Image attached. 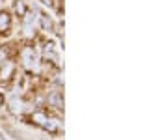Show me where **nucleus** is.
Returning a JSON list of instances; mask_svg holds the SVG:
<instances>
[{
    "instance_id": "nucleus-1",
    "label": "nucleus",
    "mask_w": 160,
    "mask_h": 140,
    "mask_svg": "<svg viewBox=\"0 0 160 140\" xmlns=\"http://www.w3.org/2000/svg\"><path fill=\"white\" fill-rule=\"evenodd\" d=\"M22 58H24V64H26L28 67H32V62H36V52H34V49H26V50L22 52Z\"/></svg>"
},
{
    "instance_id": "nucleus-2",
    "label": "nucleus",
    "mask_w": 160,
    "mask_h": 140,
    "mask_svg": "<svg viewBox=\"0 0 160 140\" xmlns=\"http://www.w3.org/2000/svg\"><path fill=\"white\" fill-rule=\"evenodd\" d=\"M9 28V15L8 13H0V32Z\"/></svg>"
},
{
    "instance_id": "nucleus-3",
    "label": "nucleus",
    "mask_w": 160,
    "mask_h": 140,
    "mask_svg": "<svg viewBox=\"0 0 160 140\" xmlns=\"http://www.w3.org/2000/svg\"><path fill=\"white\" fill-rule=\"evenodd\" d=\"M43 127L48 129V131H58V129H60V122H58V120H47Z\"/></svg>"
},
{
    "instance_id": "nucleus-4",
    "label": "nucleus",
    "mask_w": 160,
    "mask_h": 140,
    "mask_svg": "<svg viewBox=\"0 0 160 140\" xmlns=\"http://www.w3.org/2000/svg\"><path fill=\"white\" fill-rule=\"evenodd\" d=\"M21 110H22V103L17 101V99H13V101H11V112L17 114V112H21Z\"/></svg>"
},
{
    "instance_id": "nucleus-5",
    "label": "nucleus",
    "mask_w": 160,
    "mask_h": 140,
    "mask_svg": "<svg viewBox=\"0 0 160 140\" xmlns=\"http://www.w3.org/2000/svg\"><path fill=\"white\" fill-rule=\"evenodd\" d=\"M34 122L36 123H39V125H45V122H47V118L41 114V112H38V114H34Z\"/></svg>"
},
{
    "instance_id": "nucleus-6",
    "label": "nucleus",
    "mask_w": 160,
    "mask_h": 140,
    "mask_svg": "<svg viewBox=\"0 0 160 140\" xmlns=\"http://www.w3.org/2000/svg\"><path fill=\"white\" fill-rule=\"evenodd\" d=\"M13 71V64H8L6 65V69H2V79H8V75Z\"/></svg>"
},
{
    "instance_id": "nucleus-7",
    "label": "nucleus",
    "mask_w": 160,
    "mask_h": 140,
    "mask_svg": "<svg viewBox=\"0 0 160 140\" xmlns=\"http://www.w3.org/2000/svg\"><path fill=\"white\" fill-rule=\"evenodd\" d=\"M50 101H52V103H54L56 106H62V103H60V95H58V93H56L54 97H50Z\"/></svg>"
},
{
    "instance_id": "nucleus-8",
    "label": "nucleus",
    "mask_w": 160,
    "mask_h": 140,
    "mask_svg": "<svg viewBox=\"0 0 160 140\" xmlns=\"http://www.w3.org/2000/svg\"><path fill=\"white\" fill-rule=\"evenodd\" d=\"M17 11L24 13V4H22V2H19V4H17Z\"/></svg>"
},
{
    "instance_id": "nucleus-9",
    "label": "nucleus",
    "mask_w": 160,
    "mask_h": 140,
    "mask_svg": "<svg viewBox=\"0 0 160 140\" xmlns=\"http://www.w3.org/2000/svg\"><path fill=\"white\" fill-rule=\"evenodd\" d=\"M0 8H2V0H0Z\"/></svg>"
}]
</instances>
